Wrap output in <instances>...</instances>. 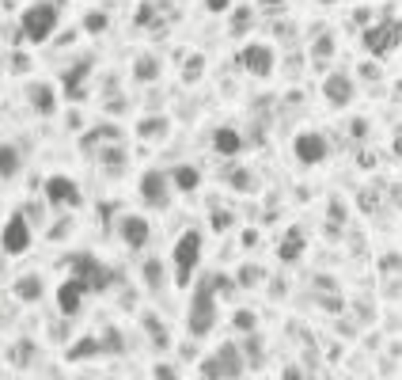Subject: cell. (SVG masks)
<instances>
[{"label": "cell", "instance_id": "cell-44", "mask_svg": "<svg viewBox=\"0 0 402 380\" xmlns=\"http://www.w3.org/2000/svg\"><path fill=\"white\" fill-rule=\"evenodd\" d=\"M12 65H16V73H27V58H23V54H16V58H12Z\"/></svg>", "mask_w": 402, "mask_h": 380}, {"label": "cell", "instance_id": "cell-35", "mask_svg": "<svg viewBox=\"0 0 402 380\" xmlns=\"http://www.w3.org/2000/svg\"><path fill=\"white\" fill-rule=\"evenodd\" d=\"M209 221H213V232H228V228H231V221H236V217H231L228 209H216V213L209 217Z\"/></svg>", "mask_w": 402, "mask_h": 380}, {"label": "cell", "instance_id": "cell-25", "mask_svg": "<svg viewBox=\"0 0 402 380\" xmlns=\"http://www.w3.org/2000/svg\"><path fill=\"white\" fill-rule=\"evenodd\" d=\"M137 133H140V137H164V133H167V118L164 115H152V118H140V126H137Z\"/></svg>", "mask_w": 402, "mask_h": 380}, {"label": "cell", "instance_id": "cell-31", "mask_svg": "<svg viewBox=\"0 0 402 380\" xmlns=\"http://www.w3.org/2000/svg\"><path fill=\"white\" fill-rule=\"evenodd\" d=\"M312 54L319 61H327L330 54H334V34H319V38H315V46H312Z\"/></svg>", "mask_w": 402, "mask_h": 380}, {"label": "cell", "instance_id": "cell-29", "mask_svg": "<svg viewBox=\"0 0 402 380\" xmlns=\"http://www.w3.org/2000/svg\"><path fill=\"white\" fill-rule=\"evenodd\" d=\"M145 281L152 285V289L164 285V263H160V259H148V263H145Z\"/></svg>", "mask_w": 402, "mask_h": 380}, {"label": "cell", "instance_id": "cell-14", "mask_svg": "<svg viewBox=\"0 0 402 380\" xmlns=\"http://www.w3.org/2000/svg\"><path fill=\"white\" fill-rule=\"evenodd\" d=\"M27 103H31V110H38L42 118L58 115V88H53V84H46V80L27 84Z\"/></svg>", "mask_w": 402, "mask_h": 380}, {"label": "cell", "instance_id": "cell-5", "mask_svg": "<svg viewBox=\"0 0 402 380\" xmlns=\"http://www.w3.org/2000/svg\"><path fill=\"white\" fill-rule=\"evenodd\" d=\"M201 259V232L197 228H186L175 240V251H171V263H175V285H190L194 278V266Z\"/></svg>", "mask_w": 402, "mask_h": 380}, {"label": "cell", "instance_id": "cell-20", "mask_svg": "<svg viewBox=\"0 0 402 380\" xmlns=\"http://www.w3.org/2000/svg\"><path fill=\"white\" fill-rule=\"evenodd\" d=\"M167 179H171L175 190H182V194H186V190H197V182H201V171H197V167H190V164H179L171 175H167Z\"/></svg>", "mask_w": 402, "mask_h": 380}, {"label": "cell", "instance_id": "cell-40", "mask_svg": "<svg viewBox=\"0 0 402 380\" xmlns=\"http://www.w3.org/2000/svg\"><path fill=\"white\" fill-rule=\"evenodd\" d=\"M384 270H387V274H394V278H399V251H394V255H387V259H384Z\"/></svg>", "mask_w": 402, "mask_h": 380}, {"label": "cell", "instance_id": "cell-2", "mask_svg": "<svg viewBox=\"0 0 402 380\" xmlns=\"http://www.w3.org/2000/svg\"><path fill=\"white\" fill-rule=\"evenodd\" d=\"M58 19H61L58 4H53V0H38V4L23 8V16H19V34H23V42L38 46V42H46L49 34H53Z\"/></svg>", "mask_w": 402, "mask_h": 380}, {"label": "cell", "instance_id": "cell-16", "mask_svg": "<svg viewBox=\"0 0 402 380\" xmlns=\"http://www.w3.org/2000/svg\"><path fill=\"white\" fill-rule=\"evenodd\" d=\"M84 297H88V289H84L76 278H68V281H61V285H58V308H61L65 316H76V312H80Z\"/></svg>", "mask_w": 402, "mask_h": 380}, {"label": "cell", "instance_id": "cell-12", "mask_svg": "<svg viewBox=\"0 0 402 380\" xmlns=\"http://www.w3.org/2000/svg\"><path fill=\"white\" fill-rule=\"evenodd\" d=\"M46 202L49 206H80L84 202V194H80V187H76L68 175H49L46 179Z\"/></svg>", "mask_w": 402, "mask_h": 380}, {"label": "cell", "instance_id": "cell-45", "mask_svg": "<svg viewBox=\"0 0 402 380\" xmlns=\"http://www.w3.org/2000/svg\"><path fill=\"white\" fill-rule=\"evenodd\" d=\"M258 4H262L266 12H273V8H281V0H258Z\"/></svg>", "mask_w": 402, "mask_h": 380}, {"label": "cell", "instance_id": "cell-24", "mask_svg": "<svg viewBox=\"0 0 402 380\" xmlns=\"http://www.w3.org/2000/svg\"><path fill=\"white\" fill-rule=\"evenodd\" d=\"M95 354H103V342L88 335V339H80L73 350H68V361H84V357H95Z\"/></svg>", "mask_w": 402, "mask_h": 380}, {"label": "cell", "instance_id": "cell-30", "mask_svg": "<svg viewBox=\"0 0 402 380\" xmlns=\"http://www.w3.org/2000/svg\"><path fill=\"white\" fill-rule=\"evenodd\" d=\"M251 23H255V12H251V8H236V16H231V34L251 31Z\"/></svg>", "mask_w": 402, "mask_h": 380}, {"label": "cell", "instance_id": "cell-41", "mask_svg": "<svg viewBox=\"0 0 402 380\" xmlns=\"http://www.w3.org/2000/svg\"><path fill=\"white\" fill-rule=\"evenodd\" d=\"M361 76H368V80H376V76H379V65H376V61H364V65H361Z\"/></svg>", "mask_w": 402, "mask_h": 380}, {"label": "cell", "instance_id": "cell-36", "mask_svg": "<svg viewBox=\"0 0 402 380\" xmlns=\"http://www.w3.org/2000/svg\"><path fill=\"white\" fill-rule=\"evenodd\" d=\"M12 357H16V365H27L34 357V346H31V342H19V346L12 350Z\"/></svg>", "mask_w": 402, "mask_h": 380}, {"label": "cell", "instance_id": "cell-42", "mask_svg": "<svg viewBox=\"0 0 402 380\" xmlns=\"http://www.w3.org/2000/svg\"><path fill=\"white\" fill-rule=\"evenodd\" d=\"M391 152H394V160L402 156V133L399 130H394V137H391Z\"/></svg>", "mask_w": 402, "mask_h": 380}, {"label": "cell", "instance_id": "cell-11", "mask_svg": "<svg viewBox=\"0 0 402 380\" xmlns=\"http://www.w3.org/2000/svg\"><path fill=\"white\" fill-rule=\"evenodd\" d=\"M118 236H122L125 248L140 251L148 240H152V221H145L140 213H125L122 221H118Z\"/></svg>", "mask_w": 402, "mask_h": 380}, {"label": "cell", "instance_id": "cell-22", "mask_svg": "<svg viewBox=\"0 0 402 380\" xmlns=\"http://www.w3.org/2000/svg\"><path fill=\"white\" fill-rule=\"evenodd\" d=\"M133 76H137L140 84L156 80V76H160V61L152 58V54H140V58H137V65H133Z\"/></svg>", "mask_w": 402, "mask_h": 380}, {"label": "cell", "instance_id": "cell-18", "mask_svg": "<svg viewBox=\"0 0 402 380\" xmlns=\"http://www.w3.org/2000/svg\"><path fill=\"white\" fill-rule=\"evenodd\" d=\"M213 149L221 156H239L243 152V133L231 130V126H221V130H213Z\"/></svg>", "mask_w": 402, "mask_h": 380}, {"label": "cell", "instance_id": "cell-34", "mask_svg": "<svg viewBox=\"0 0 402 380\" xmlns=\"http://www.w3.org/2000/svg\"><path fill=\"white\" fill-rule=\"evenodd\" d=\"M156 16H160V4H140V12H137V27L156 23Z\"/></svg>", "mask_w": 402, "mask_h": 380}, {"label": "cell", "instance_id": "cell-9", "mask_svg": "<svg viewBox=\"0 0 402 380\" xmlns=\"http://www.w3.org/2000/svg\"><path fill=\"white\" fill-rule=\"evenodd\" d=\"M27 248H31V221L23 213H16V217H8V224L0 232V251L4 255H23Z\"/></svg>", "mask_w": 402, "mask_h": 380}, {"label": "cell", "instance_id": "cell-7", "mask_svg": "<svg viewBox=\"0 0 402 380\" xmlns=\"http://www.w3.org/2000/svg\"><path fill=\"white\" fill-rule=\"evenodd\" d=\"M140 202L152 206L156 213H164L171 206V179L164 171H145L140 175Z\"/></svg>", "mask_w": 402, "mask_h": 380}, {"label": "cell", "instance_id": "cell-10", "mask_svg": "<svg viewBox=\"0 0 402 380\" xmlns=\"http://www.w3.org/2000/svg\"><path fill=\"white\" fill-rule=\"evenodd\" d=\"M292 152H296V160H300V164L315 167V164H323V160H327L330 145H327V137H323V133H315V130H304V133H300V137L292 141Z\"/></svg>", "mask_w": 402, "mask_h": 380}, {"label": "cell", "instance_id": "cell-38", "mask_svg": "<svg viewBox=\"0 0 402 380\" xmlns=\"http://www.w3.org/2000/svg\"><path fill=\"white\" fill-rule=\"evenodd\" d=\"M205 8L213 12V16H221V12H228V8H231V0H205Z\"/></svg>", "mask_w": 402, "mask_h": 380}, {"label": "cell", "instance_id": "cell-21", "mask_svg": "<svg viewBox=\"0 0 402 380\" xmlns=\"http://www.w3.org/2000/svg\"><path fill=\"white\" fill-rule=\"evenodd\" d=\"M99 160H103L107 171H122V167H125V145H122V141H114V145H107V149H99Z\"/></svg>", "mask_w": 402, "mask_h": 380}, {"label": "cell", "instance_id": "cell-26", "mask_svg": "<svg viewBox=\"0 0 402 380\" xmlns=\"http://www.w3.org/2000/svg\"><path fill=\"white\" fill-rule=\"evenodd\" d=\"M266 278V270L262 266H255V263H247V266H239V274H236V285H243V289H255L258 281Z\"/></svg>", "mask_w": 402, "mask_h": 380}, {"label": "cell", "instance_id": "cell-28", "mask_svg": "<svg viewBox=\"0 0 402 380\" xmlns=\"http://www.w3.org/2000/svg\"><path fill=\"white\" fill-rule=\"evenodd\" d=\"M201 73H205V58H201V54H190L186 65H182V80L197 84V80H201Z\"/></svg>", "mask_w": 402, "mask_h": 380}, {"label": "cell", "instance_id": "cell-15", "mask_svg": "<svg viewBox=\"0 0 402 380\" xmlns=\"http://www.w3.org/2000/svg\"><path fill=\"white\" fill-rule=\"evenodd\" d=\"M91 69H95V61H91V58H80L76 65L65 69V80H61V84H65L68 99H84V80L91 76Z\"/></svg>", "mask_w": 402, "mask_h": 380}, {"label": "cell", "instance_id": "cell-8", "mask_svg": "<svg viewBox=\"0 0 402 380\" xmlns=\"http://www.w3.org/2000/svg\"><path fill=\"white\" fill-rule=\"evenodd\" d=\"M239 65L251 76H270L273 65H277V54H273V46H266V42H247L243 50H239Z\"/></svg>", "mask_w": 402, "mask_h": 380}, {"label": "cell", "instance_id": "cell-27", "mask_svg": "<svg viewBox=\"0 0 402 380\" xmlns=\"http://www.w3.org/2000/svg\"><path fill=\"white\" fill-rule=\"evenodd\" d=\"M239 350H243V361H251V365H262V339H258V335H255V331H247V339H243V346H239Z\"/></svg>", "mask_w": 402, "mask_h": 380}, {"label": "cell", "instance_id": "cell-6", "mask_svg": "<svg viewBox=\"0 0 402 380\" xmlns=\"http://www.w3.org/2000/svg\"><path fill=\"white\" fill-rule=\"evenodd\" d=\"M399 34H402V23H399V16H394V19H384V23H376V27H364L361 42H364L368 54L384 58V54L399 50Z\"/></svg>", "mask_w": 402, "mask_h": 380}, {"label": "cell", "instance_id": "cell-17", "mask_svg": "<svg viewBox=\"0 0 402 380\" xmlns=\"http://www.w3.org/2000/svg\"><path fill=\"white\" fill-rule=\"evenodd\" d=\"M304 248H307L304 228H300V224H292V228L285 232V240L277 244V259H281V263H296V259L304 255Z\"/></svg>", "mask_w": 402, "mask_h": 380}, {"label": "cell", "instance_id": "cell-3", "mask_svg": "<svg viewBox=\"0 0 402 380\" xmlns=\"http://www.w3.org/2000/svg\"><path fill=\"white\" fill-rule=\"evenodd\" d=\"M65 263H68V270H73V278L80 281V285H84L88 293H103V289H110L114 281H122V274H118V270L103 266L99 259L84 255V251H80V255H68Z\"/></svg>", "mask_w": 402, "mask_h": 380}, {"label": "cell", "instance_id": "cell-39", "mask_svg": "<svg viewBox=\"0 0 402 380\" xmlns=\"http://www.w3.org/2000/svg\"><path fill=\"white\" fill-rule=\"evenodd\" d=\"M152 372H156L152 380H175V369H171V365H156Z\"/></svg>", "mask_w": 402, "mask_h": 380}, {"label": "cell", "instance_id": "cell-19", "mask_svg": "<svg viewBox=\"0 0 402 380\" xmlns=\"http://www.w3.org/2000/svg\"><path fill=\"white\" fill-rule=\"evenodd\" d=\"M19 167H23V156H19L16 145H0V182H4V179H16Z\"/></svg>", "mask_w": 402, "mask_h": 380}, {"label": "cell", "instance_id": "cell-43", "mask_svg": "<svg viewBox=\"0 0 402 380\" xmlns=\"http://www.w3.org/2000/svg\"><path fill=\"white\" fill-rule=\"evenodd\" d=\"M349 133H353V137H364V133H368V122H361V118H357V122H353V130H349Z\"/></svg>", "mask_w": 402, "mask_h": 380}, {"label": "cell", "instance_id": "cell-32", "mask_svg": "<svg viewBox=\"0 0 402 380\" xmlns=\"http://www.w3.org/2000/svg\"><path fill=\"white\" fill-rule=\"evenodd\" d=\"M231 187L236 190H255V175L247 171V167H236V171H231Z\"/></svg>", "mask_w": 402, "mask_h": 380}, {"label": "cell", "instance_id": "cell-46", "mask_svg": "<svg viewBox=\"0 0 402 380\" xmlns=\"http://www.w3.org/2000/svg\"><path fill=\"white\" fill-rule=\"evenodd\" d=\"M285 380H300V369H285Z\"/></svg>", "mask_w": 402, "mask_h": 380}, {"label": "cell", "instance_id": "cell-4", "mask_svg": "<svg viewBox=\"0 0 402 380\" xmlns=\"http://www.w3.org/2000/svg\"><path fill=\"white\" fill-rule=\"evenodd\" d=\"M243 369H247V361H243L239 342H224V346H216L213 354L201 361V377L205 380H239Z\"/></svg>", "mask_w": 402, "mask_h": 380}, {"label": "cell", "instance_id": "cell-33", "mask_svg": "<svg viewBox=\"0 0 402 380\" xmlns=\"http://www.w3.org/2000/svg\"><path fill=\"white\" fill-rule=\"evenodd\" d=\"M84 31H91V34L107 31V16H103V12H88V16H84Z\"/></svg>", "mask_w": 402, "mask_h": 380}, {"label": "cell", "instance_id": "cell-37", "mask_svg": "<svg viewBox=\"0 0 402 380\" xmlns=\"http://www.w3.org/2000/svg\"><path fill=\"white\" fill-rule=\"evenodd\" d=\"M236 327L239 331H255V312H236Z\"/></svg>", "mask_w": 402, "mask_h": 380}, {"label": "cell", "instance_id": "cell-47", "mask_svg": "<svg viewBox=\"0 0 402 380\" xmlns=\"http://www.w3.org/2000/svg\"><path fill=\"white\" fill-rule=\"evenodd\" d=\"M319 4H334V0H319Z\"/></svg>", "mask_w": 402, "mask_h": 380}, {"label": "cell", "instance_id": "cell-23", "mask_svg": "<svg viewBox=\"0 0 402 380\" xmlns=\"http://www.w3.org/2000/svg\"><path fill=\"white\" fill-rule=\"evenodd\" d=\"M16 297L19 300H38L42 297V278L38 274H27V278L16 281Z\"/></svg>", "mask_w": 402, "mask_h": 380}, {"label": "cell", "instance_id": "cell-1", "mask_svg": "<svg viewBox=\"0 0 402 380\" xmlns=\"http://www.w3.org/2000/svg\"><path fill=\"white\" fill-rule=\"evenodd\" d=\"M186 327L194 339H205V335H213L216 327V289H213V274H205V278L194 285V300H190V312H186Z\"/></svg>", "mask_w": 402, "mask_h": 380}, {"label": "cell", "instance_id": "cell-13", "mask_svg": "<svg viewBox=\"0 0 402 380\" xmlns=\"http://www.w3.org/2000/svg\"><path fill=\"white\" fill-rule=\"evenodd\" d=\"M323 99H327L334 110L349 107V103H353V80H349L345 73H330L327 80H323Z\"/></svg>", "mask_w": 402, "mask_h": 380}]
</instances>
